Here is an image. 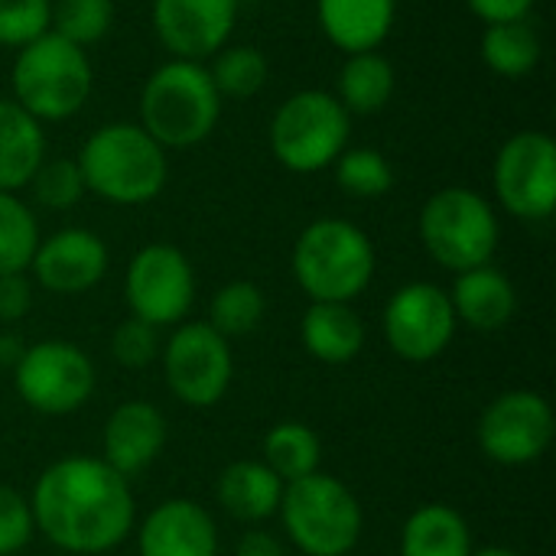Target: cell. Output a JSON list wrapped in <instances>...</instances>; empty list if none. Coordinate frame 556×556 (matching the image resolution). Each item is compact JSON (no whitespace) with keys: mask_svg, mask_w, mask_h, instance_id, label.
Returning <instances> with one entry per match:
<instances>
[{"mask_svg":"<svg viewBox=\"0 0 556 556\" xmlns=\"http://www.w3.org/2000/svg\"><path fill=\"white\" fill-rule=\"evenodd\" d=\"M498 215L485 195L466 186L440 189L420 208V241L446 270H472L492 264L498 251Z\"/></svg>","mask_w":556,"mask_h":556,"instance_id":"obj_7","label":"cell"},{"mask_svg":"<svg viewBox=\"0 0 556 556\" xmlns=\"http://www.w3.org/2000/svg\"><path fill=\"white\" fill-rule=\"evenodd\" d=\"M23 339L20 336H0V368H13L16 362H20V355H23Z\"/></svg>","mask_w":556,"mask_h":556,"instance_id":"obj_40","label":"cell"},{"mask_svg":"<svg viewBox=\"0 0 556 556\" xmlns=\"http://www.w3.org/2000/svg\"><path fill=\"white\" fill-rule=\"evenodd\" d=\"M235 556H287V551H283V544L274 534H267V531H248L238 541Z\"/></svg>","mask_w":556,"mask_h":556,"instance_id":"obj_39","label":"cell"},{"mask_svg":"<svg viewBox=\"0 0 556 556\" xmlns=\"http://www.w3.org/2000/svg\"><path fill=\"white\" fill-rule=\"evenodd\" d=\"M472 531L459 511L450 505L417 508L401 531V556H469Z\"/></svg>","mask_w":556,"mask_h":556,"instance_id":"obj_24","label":"cell"},{"mask_svg":"<svg viewBox=\"0 0 556 556\" xmlns=\"http://www.w3.org/2000/svg\"><path fill=\"white\" fill-rule=\"evenodd\" d=\"M163 371L176 401L208 410L225 397L235 375V358L228 339L208 323H179L163 349Z\"/></svg>","mask_w":556,"mask_h":556,"instance_id":"obj_11","label":"cell"},{"mask_svg":"<svg viewBox=\"0 0 556 556\" xmlns=\"http://www.w3.org/2000/svg\"><path fill=\"white\" fill-rule=\"evenodd\" d=\"M293 277L313 303H352L375 277V244L345 218H316L293 244Z\"/></svg>","mask_w":556,"mask_h":556,"instance_id":"obj_4","label":"cell"},{"mask_svg":"<svg viewBox=\"0 0 556 556\" xmlns=\"http://www.w3.org/2000/svg\"><path fill=\"white\" fill-rule=\"evenodd\" d=\"M39 241L33 208L16 192H0V274H26Z\"/></svg>","mask_w":556,"mask_h":556,"instance_id":"obj_30","label":"cell"},{"mask_svg":"<svg viewBox=\"0 0 556 556\" xmlns=\"http://www.w3.org/2000/svg\"><path fill=\"white\" fill-rule=\"evenodd\" d=\"M352 114L336 94L306 88L290 94L270 121V150L290 173H319L349 150Z\"/></svg>","mask_w":556,"mask_h":556,"instance_id":"obj_8","label":"cell"},{"mask_svg":"<svg viewBox=\"0 0 556 556\" xmlns=\"http://www.w3.org/2000/svg\"><path fill=\"white\" fill-rule=\"evenodd\" d=\"M10 81L13 101L42 124L78 114L91 94L94 72L81 46L49 29L39 39L16 49Z\"/></svg>","mask_w":556,"mask_h":556,"instance_id":"obj_5","label":"cell"},{"mask_svg":"<svg viewBox=\"0 0 556 556\" xmlns=\"http://www.w3.org/2000/svg\"><path fill=\"white\" fill-rule=\"evenodd\" d=\"M124 296L130 316L163 329L179 326L195 300V274L189 257L173 244L140 248L124 274Z\"/></svg>","mask_w":556,"mask_h":556,"instance_id":"obj_12","label":"cell"},{"mask_svg":"<svg viewBox=\"0 0 556 556\" xmlns=\"http://www.w3.org/2000/svg\"><path fill=\"white\" fill-rule=\"evenodd\" d=\"M476 437L492 463L531 466L554 443V407L538 391H508L482 410Z\"/></svg>","mask_w":556,"mask_h":556,"instance_id":"obj_13","label":"cell"},{"mask_svg":"<svg viewBox=\"0 0 556 556\" xmlns=\"http://www.w3.org/2000/svg\"><path fill=\"white\" fill-rule=\"evenodd\" d=\"M394 88H397L394 65L378 49L345 55L336 78V98L349 114L381 111L394 98Z\"/></svg>","mask_w":556,"mask_h":556,"instance_id":"obj_25","label":"cell"},{"mask_svg":"<svg viewBox=\"0 0 556 556\" xmlns=\"http://www.w3.org/2000/svg\"><path fill=\"white\" fill-rule=\"evenodd\" d=\"M277 515L287 538L306 556H349L365 525L358 498L326 472L287 482Z\"/></svg>","mask_w":556,"mask_h":556,"instance_id":"obj_6","label":"cell"},{"mask_svg":"<svg viewBox=\"0 0 556 556\" xmlns=\"http://www.w3.org/2000/svg\"><path fill=\"white\" fill-rule=\"evenodd\" d=\"M267 313V296L257 283L251 280H231L225 283L212 303H208V326L231 339V336H251Z\"/></svg>","mask_w":556,"mask_h":556,"instance_id":"obj_29","label":"cell"},{"mask_svg":"<svg viewBox=\"0 0 556 556\" xmlns=\"http://www.w3.org/2000/svg\"><path fill=\"white\" fill-rule=\"evenodd\" d=\"M222 94L202 62L169 59L140 91V127L163 147H195L218 127Z\"/></svg>","mask_w":556,"mask_h":556,"instance_id":"obj_3","label":"cell"},{"mask_svg":"<svg viewBox=\"0 0 556 556\" xmlns=\"http://www.w3.org/2000/svg\"><path fill=\"white\" fill-rule=\"evenodd\" d=\"M52 0H0V46L23 49L49 33Z\"/></svg>","mask_w":556,"mask_h":556,"instance_id":"obj_34","label":"cell"},{"mask_svg":"<svg viewBox=\"0 0 556 556\" xmlns=\"http://www.w3.org/2000/svg\"><path fill=\"white\" fill-rule=\"evenodd\" d=\"M29 511L33 528L52 547L75 556L114 551L137 521L127 479L94 456L52 463L33 485Z\"/></svg>","mask_w":556,"mask_h":556,"instance_id":"obj_1","label":"cell"},{"mask_svg":"<svg viewBox=\"0 0 556 556\" xmlns=\"http://www.w3.org/2000/svg\"><path fill=\"white\" fill-rule=\"evenodd\" d=\"M349 556H352V554H349Z\"/></svg>","mask_w":556,"mask_h":556,"instance_id":"obj_42","label":"cell"},{"mask_svg":"<svg viewBox=\"0 0 556 556\" xmlns=\"http://www.w3.org/2000/svg\"><path fill=\"white\" fill-rule=\"evenodd\" d=\"M33 306L26 274H0V323H20Z\"/></svg>","mask_w":556,"mask_h":556,"instance_id":"obj_37","label":"cell"},{"mask_svg":"<svg viewBox=\"0 0 556 556\" xmlns=\"http://www.w3.org/2000/svg\"><path fill=\"white\" fill-rule=\"evenodd\" d=\"M140 556H218V528L202 505L169 498L143 518Z\"/></svg>","mask_w":556,"mask_h":556,"instance_id":"obj_18","label":"cell"},{"mask_svg":"<svg viewBox=\"0 0 556 556\" xmlns=\"http://www.w3.org/2000/svg\"><path fill=\"white\" fill-rule=\"evenodd\" d=\"M114 23V0H52L49 29L88 49L108 36Z\"/></svg>","mask_w":556,"mask_h":556,"instance_id":"obj_32","label":"cell"},{"mask_svg":"<svg viewBox=\"0 0 556 556\" xmlns=\"http://www.w3.org/2000/svg\"><path fill=\"white\" fill-rule=\"evenodd\" d=\"M212 75V85L222 98H254L270 75V62L257 46H222L212 55V65H205Z\"/></svg>","mask_w":556,"mask_h":556,"instance_id":"obj_28","label":"cell"},{"mask_svg":"<svg viewBox=\"0 0 556 556\" xmlns=\"http://www.w3.org/2000/svg\"><path fill=\"white\" fill-rule=\"evenodd\" d=\"M316 20L326 39L352 52L381 49L397 20V0H316Z\"/></svg>","mask_w":556,"mask_h":556,"instance_id":"obj_19","label":"cell"},{"mask_svg":"<svg viewBox=\"0 0 556 556\" xmlns=\"http://www.w3.org/2000/svg\"><path fill=\"white\" fill-rule=\"evenodd\" d=\"M91 358L65 339H46L26 345L13 365V384L20 401L46 417H65L88 404L94 394Z\"/></svg>","mask_w":556,"mask_h":556,"instance_id":"obj_9","label":"cell"},{"mask_svg":"<svg viewBox=\"0 0 556 556\" xmlns=\"http://www.w3.org/2000/svg\"><path fill=\"white\" fill-rule=\"evenodd\" d=\"M111 355L124 368H147L160 355V329L130 316L111 336Z\"/></svg>","mask_w":556,"mask_h":556,"instance_id":"obj_35","label":"cell"},{"mask_svg":"<svg viewBox=\"0 0 556 556\" xmlns=\"http://www.w3.org/2000/svg\"><path fill=\"white\" fill-rule=\"evenodd\" d=\"M502 208L521 222H544L556 208V143L544 130L508 137L492 166Z\"/></svg>","mask_w":556,"mask_h":556,"instance_id":"obj_10","label":"cell"},{"mask_svg":"<svg viewBox=\"0 0 556 556\" xmlns=\"http://www.w3.org/2000/svg\"><path fill=\"white\" fill-rule=\"evenodd\" d=\"M482 62L502 75V78H525L538 68L541 62V36L528 20H511V23H492L482 33Z\"/></svg>","mask_w":556,"mask_h":556,"instance_id":"obj_26","label":"cell"},{"mask_svg":"<svg viewBox=\"0 0 556 556\" xmlns=\"http://www.w3.org/2000/svg\"><path fill=\"white\" fill-rule=\"evenodd\" d=\"M456 323H466L476 332H498L511 323L518 309L515 283L492 264L472 267L456 274L453 293H450Z\"/></svg>","mask_w":556,"mask_h":556,"instance_id":"obj_20","label":"cell"},{"mask_svg":"<svg viewBox=\"0 0 556 556\" xmlns=\"http://www.w3.org/2000/svg\"><path fill=\"white\" fill-rule=\"evenodd\" d=\"M29 270L36 283L59 296H78L101 283L108 274V248L88 228H62L52 238L39 241Z\"/></svg>","mask_w":556,"mask_h":556,"instance_id":"obj_16","label":"cell"},{"mask_svg":"<svg viewBox=\"0 0 556 556\" xmlns=\"http://www.w3.org/2000/svg\"><path fill=\"white\" fill-rule=\"evenodd\" d=\"M33 531H36V528H33L29 502H26L20 492L0 485V556H10L16 554V551H23V547L29 544Z\"/></svg>","mask_w":556,"mask_h":556,"instance_id":"obj_36","label":"cell"},{"mask_svg":"<svg viewBox=\"0 0 556 556\" xmlns=\"http://www.w3.org/2000/svg\"><path fill=\"white\" fill-rule=\"evenodd\" d=\"M332 166H336L339 189L349 192V195H355V199H381L394 186V166L375 147L342 150V156Z\"/></svg>","mask_w":556,"mask_h":556,"instance_id":"obj_31","label":"cell"},{"mask_svg":"<svg viewBox=\"0 0 556 556\" xmlns=\"http://www.w3.org/2000/svg\"><path fill=\"white\" fill-rule=\"evenodd\" d=\"M456 326L450 293L427 280L394 290L384 306V339L397 358L414 365L440 358L450 349Z\"/></svg>","mask_w":556,"mask_h":556,"instance_id":"obj_14","label":"cell"},{"mask_svg":"<svg viewBox=\"0 0 556 556\" xmlns=\"http://www.w3.org/2000/svg\"><path fill=\"white\" fill-rule=\"evenodd\" d=\"M538 0H466V7L485 23H511V20H528Z\"/></svg>","mask_w":556,"mask_h":556,"instance_id":"obj_38","label":"cell"},{"mask_svg":"<svg viewBox=\"0 0 556 556\" xmlns=\"http://www.w3.org/2000/svg\"><path fill=\"white\" fill-rule=\"evenodd\" d=\"M280 482H296L303 476L319 472L323 463V440L313 427L287 420L277 424L264 437V459H261Z\"/></svg>","mask_w":556,"mask_h":556,"instance_id":"obj_27","label":"cell"},{"mask_svg":"<svg viewBox=\"0 0 556 556\" xmlns=\"http://www.w3.org/2000/svg\"><path fill=\"white\" fill-rule=\"evenodd\" d=\"M46 160V130L16 101L0 98V192L26 189Z\"/></svg>","mask_w":556,"mask_h":556,"instance_id":"obj_21","label":"cell"},{"mask_svg":"<svg viewBox=\"0 0 556 556\" xmlns=\"http://www.w3.org/2000/svg\"><path fill=\"white\" fill-rule=\"evenodd\" d=\"M283 485L287 482H280L264 463L241 459V463H231L222 469V476L215 482V495H218V505L231 518L261 525L277 515Z\"/></svg>","mask_w":556,"mask_h":556,"instance_id":"obj_23","label":"cell"},{"mask_svg":"<svg viewBox=\"0 0 556 556\" xmlns=\"http://www.w3.org/2000/svg\"><path fill=\"white\" fill-rule=\"evenodd\" d=\"M29 189L42 208L65 212V208H75L81 202L85 179H81L75 160H42V166L29 179Z\"/></svg>","mask_w":556,"mask_h":556,"instance_id":"obj_33","label":"cell"},{"mask_svg":"<svg viewBox=\"0 0 556 556\" xmlns=\"http://www.w3.org/2000/svg\"><path fill=\"white\" fill-rule=\"evenodd\" d=\"M75 163L85 179V192L114 205H147L169 179L166 150L130 121L101 124L81 143Z\"/></svg>","mask_w":556,"mask_h":556,"instance_id":"obj_2","label":"cell"},{"mask_svg":"<svg viewBox=\"0 0 556 556\" xmlns=\"http://www.w3.org/2000/svg\"><path fill=\"white\" fill-rule=\"evenodd\" d=\"M166 417L147 401H127L114 407L101 433V459L124 479L140 476L166 446Z\"/></svg>","mask_w":556,"mask_h":556,"instance_id":"obj_17","label":"cell"},{"mask_svg":"<svg viewBox=\"0 0 556 556\" xmlns=\"http://www.w3.org/2000/svg\"><path fill=\"white\" fill-rule=\"evenodd\" d=\"M300 336L323 365H349L365 349V323L349 303H309Z\"/></svg>","mask_w":556,"mask_h":556,"instance_id":"obj_22","label":"cell"},{"mask_svg":"<svg viewBox=\"0 0 556 556\" xmlns=\"http://www.w3.org/2000/svg\"><path fill=\"white\" fill-rule=\"evenodd\" d=\"M153 33L173 59L205 62L228 46L238 0H153Z\"/></svg>","mask_w":556,"mask_h":556,"instance_id":"obj_15","label":"cell"},{"mask_svg":"<svg viewBox=\"0 0 556 556\" xmlns=\"http://www.w3.org/2000/svg\"><path fill=\"white\" fill-rule=\"evenodd\" d=\"M469 556H521L518 551H511V547H482V551H472Z\"/></svg>","mask_w":556,"mask_h":556,"instance_id":"obj_41","label":"cell"}]
</instances>
